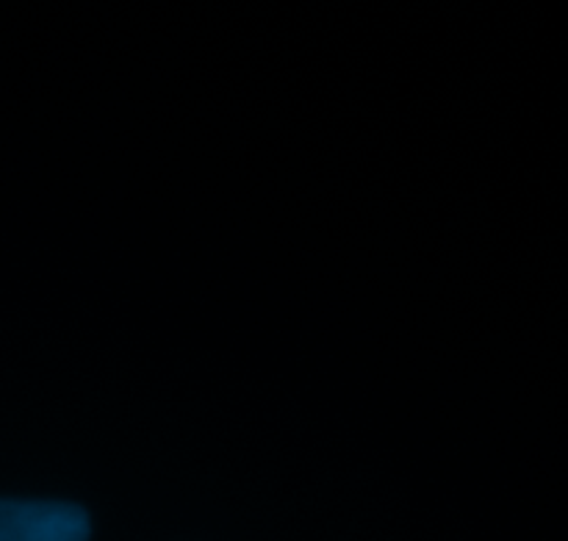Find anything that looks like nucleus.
Here are the masks:
<instances>
[{
  "mask_svg": "<svg viewBox=\"0 0 568 541\" xmlns=\"http://www.w3.org/2000/svg\"><path fill=\"white\" fill-rule=\"evenodd\" d=\"M89 520L70 503L0 500V541H87Z\"/></svg>",
  "mask_w": 568,
  "mask_h": 541,
  "instance_id": "1",
  "label": "nucleus"
}]
</instances>
